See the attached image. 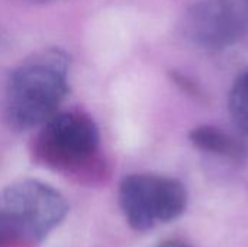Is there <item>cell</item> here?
Returning <instances> with one entry per match:
<instances>
[{"instance_id":"cell-6","label":"cell","mask_w":248,"mask_h":247,"mask_svg":"<svg viewBox=\"0 0 248 247\" xmlns=\"http://www.w3.org/2000/svg\"><path fill=\"white\" fill-rule=\"evenodd\" d=\"M190 141L201 150L218 154L222 157L243 160L247 156V148L232 135L215 127H199L190 132Z\"/></svg>"},{"instance_id":"cell-7","label":"cell","mask_w":248,"mask_h":247,"mask_svg":"<svg viewBox=\"0 0 248 247\" xmlns=\"http://www.w3.org/2000/svg\"><path fill=\"white\" fill-rule=\"evenodd\" d=\"M230 111L235 124L248 134V73L235 82L231 90Z\"/></svg>"},{"instance_id":"cell-1","label":"cell","mask_w":248,"mask_h":247,"mask_svg":"<svg viewBox=\"0 0 248 247\" xmlns=\"http://www.w3.org/2000/svg\"><path fill=\"white\" fill-rule=\"evenodd\" d=\"M67 57L45 51L22 63L4 90V118L15 130L38 128L52 118L68 90Z\"/></svg>"},{"instance_id":"cell-5","label":"cell","mask_w":248,"mask_h":247,"mask_svg":"<svg viewBox=\"0 0 248 247\" xmlns=\"http://www.w3.org/2000/svg\"><path fill=\"white\" fill-rule=\"evenodd\" d=\"M248 10L238 0H203L187 13V35L201 45L222 48L232 44L247 23Z\"/></svg>"},{"instance_id":"cell-8","label":"cell","mask_w":248,"mask_h":247,"mask_svg":"<svg viewBox=\"0 0 248 247\" xmlns=\"http://www.w3.org/2000/svg\"><path fill=\"white\" fill-rule=\"evenodd\" d=\"M155 247H190L187 243L182 242V240H166L163 243H160Z\"/></svg>"},{"instance_id":"cell-2","label":"cell","mask_w":248,"mask_h":247,"mask_svg":"<svg viewBox=\"0 0 248 247\" xmlns=\"http://www.w3.org/2000/svg\"><path fill=\"white\" fill-rule=\"evenodd\" d=\"M68 204L52 186L25 179L0 191V247L42 242L65 218Z\"/></svg>"},{"instance_id":"cell-4","label":"cell","mask_w":248,"mask_h":247,"mask_svg":"<svg viewBox=\"0 0 248 247\" xmlns=\"http://www.w3.org/2000/svg\"><path fill=\"white\" fill-rule=\"evenodd\" d=\"M35 140V154L57 170L78 169L90 162L99 148V131L90 116L81 112H57Z\"/></svg>"},{"instance_id":"cell-3","label":"cell","mask_w":248,"mask_h":247,"mask_svg":"<svg viewBox=\"0 0 248 247\" xmlns=\"http://www.w3.org/2000/svg\"><path fill=\"white\" fill-rule=\"evenodd\" d=\"M119 205L131 229L148 231L177 220L187 207V192L177 179L135 173L121 182Z\"/></svg>"}]
</instances>
